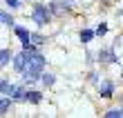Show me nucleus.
Masks as SVG:
<instances>
[{"mask_svg":"<svg viewBox=\"0 0 123 118\" xmlns=\"http://www.w3.org/2000/svg\"><path fill=\"white\" fill-rule=\"evenodd\" d=\"M121 78H123V71H121Z\"/></svg>","mask_w":123,"mask_h":118,"instance_id":"22","label":"nucleus"},{"mask_svg":"<svg viewBox=\"0 0 123 118\" xmlns=\"http://www.w3.org/2000/svg\"><path fill=\"white\" fill-rule=\"evenodd\" d=\"M43 91H38V89H27L25 91V102H29V105H40L43 102Z\"/></svg>","mask_w":123,"mask_h":118,"instance_id":"6","label":"nucleus"},{"mask_svg":"<svg viewBox=\"0 0 123 118\" xmlns=\"http://www.w3.org/2000/svg\"><path fill=\"white\" fill-rule=\"evenodd\" d=\"M11 49H0V69L2 67H7V65L11 62Z\"/></svg>","mask_w":123,"mask_h":118,"instance_id":"12","label":"nucleus"},{"mask_svg":"<svg viewBox=\"0 0 123 118\" xmlns=\"http://www.w3.org/2000/svg\"><path fill=\"white\" fill-rule=\"evenodd\" d=\"M47 9H49V13H52V18H54V16H63V13L67 11L61 2H49V5H47Z\"/></svg>","mask_w":123,"mask_h":118,"instance_id":"10","label":"nucleus"},{"mask_svg":"<svg viewBox=\"0 0 123 118\" xmlns=\"http://www.w3.org/2000/svg\"><path fill=\"white\" fill-rule=\"evenodd\" d=\"M0 25H5V27H11V29H13L16 20H13V16H11L9 11H0Z\"/></svg>","mask_w":123,"mask_h":118,"instance_id":"11","label":"nucleus"},{"mask_svg":"<svg viewBox=\"0 0 123 118\" xmlns=\"http://www.w3.org/2000/svg\"><path fill=\"white\" fill-rule=\"evenodd\" d=\"M25 91H27V85H11V91H9V98L11 102H25Z\"/></svg>","mask_w":123,"mask_h":118,"instance_id":"3","label":"nucleus"},{"mask_svg":"<svg viewBox=\"0 0 123 118\" xmlns=\"http://www.w3.org/2000/svg\"><path fill=\"white\" fill-rule=\"evenodd\" d=\"M103 116L105 118H121V109H107Z\"/></svg>","mask_w":123,"mask_h":118,"instance_id":"18","label":"nucleus"},{"mask_svg":"<svg viewBox=\"0 0 123 118\" xmlns=\"http://www.w3.org/2000/svg\"><path fill=\"white\" fill-rule=\"evenodd\" d=\"M96 58L101 62H119V58H117V54H114V49H101L98 54H96Z\"/></svg>","mask_w":123,"mask_h":118,"instance_id":"7","label":"nucleus"},{"mask_svg":"<svg viewBox=\"0 0 123 118\" xmlns=\"http://www.w3.org/2000/svg\"><path fill=\"white\" fill-rule=\"evenodd\" d=\"M98 96L101 98H112L114 96V80H101L98 83Z\"/></svg>","mask_w":123,"mask_h":118,"instance_id":"4","label":"nucleus"},{"mask_svg":"<svg viewBox=\"0 0 123 118\" xmlns=\"http://www.w3.org/2000/svg\"><path fill=\"white\" fill-rule=\"evenodd\" d=\"M11 109V98L9 96H0V116H5Z\"/></svg>","mask_w":123,"mask_h":118,"instance_id":"13","label":"nucleus"},{"mask_svg":"<svg viewBox=\"0 0 123 118\" xmlns=\"http://www.w3.org/2000/svg\"><path fill=\"white\" fill-rule=\"evenodd\" d=\"M94 34H96V36H101V38H103V36L107 34V22H101L96 29H94Z\"/></svg>","mask_w":123,"mask_h":118,"instance_id":"17","label":"nucleus"},{"mask_svg":"<svg viewBox=\"0 0 123 118\" xmlns=\"http://www.w3.org/2000/svg\"><path fill=\"white\" fill-rule=\"evenodd\" d=\"M96 38V34H94V29H81V34H78V40L83 42V45H90V42Z\"/></svg>","mask_w":123,"mask_h":118,"instance_id":"8","label":"nucleus"},{"mask_svg":"<svg viewBox=\"0 0 123 118\" xmlns=\"http://www.w3.org/2000/svg\"><path fill=\"white\" fill-rule=\"evenodd\" d=\"M29 18L34 20V25L38 27V29H43V27H47L49 22H52V13H49V9H47V5H43V2H38V5H34V9H31V13H29Z\"/></svg>","mask_w":123,"mask_h":118,"instance_id":"1","label":"nucleus"},{"mask_svg":"<svg viewBox=\"0 0 123 118\" xmlns=\"http://www.w3.org/2000/svg\"><path fill=\"white\" fill-rule=\"evenodd\" d=\"M13 34H16V38L20 40V45H23V49H38V45H34L31 38H29V29L23 27V25H13Z\"/></svg>","mask_w":123,"mask_h":118,"instance_id":"2","label":"nucleus"},{"mask_svg":"<svg viewBox=\"0 0 123 118\" xmlns=\"http://www.w3.org/2000/svg\"><path fill=\"white\" fill-rule=\"evenodd\" d=\"M119 13H121V16H123V9H121V11H119Z\"/></svg>","mask_w":123,"mask_h":118,"instance_id":"21","label":"nucleus"},{"mask_svg":"<svg viewBox=\"0 0 123 118\" xmlns=\"http://www.w3.org/2000/svg\"><path fill=\"white\" fill-rule=\"evenodd\" d=\"M5 5L9 7V11H16V9H20V5H23V0H5Z\"/></svg>","mask_w":123,"mask_h":118,"instance_id":"16","label":"nucleus"},{"mask_svg":"<svg viewBox=\"0 0 123 118\" xmlns=\"http://www.w3.org/2000/svg\"><path fill=\"white\" fill-rule=\"evenodd\" d=\"M11 67L16 73H23L25 67H27V60H25V56H23V51H18V54H13L11 56Z\"/></svg>","mask_w":123,"mask_h":118,"instance_id":"5","label":"nucleus"},{"mask_svg":"<svg viewBox=\"0 0 123 118\" xmlns=\"http://www.w3.org/2000/svg\"><path fill=\"white\" fill-rule=\"evenodd\" d=\"M0 96H2V94H0Z\"/></svg>","mask_w":123,"mask_h":118,"instance_id":"23","label":"nucleus"},{"mask_svg":"<svg viewBox=\"0 0 123 118\" xmlns=\"http://www.w3.org/2000/svg\"><path fill=\"white\" fill-rule=\"evenodd\" d=\"M90 83H94V85H98V83H101V76H98L96 71H90Z\"/></svg>","mask_w":123,"mask_h":118,"instance_id":"19","label":"nucleus"},{"mask_svg":"<svg viewBox=\"0 0 123 118\" xmlns=\"http://www.w3.org/2000/svg\"><path fill=\"white\" fill-rule=\"evenodd\" d=\"M29 38H31V42H34V45H38V47L47 42V38H45L43 34H38V31H31V34H29Z\"/></svg>","mask_w":123,"mask_h":118,"instance_id":"15","label":"nucleus"},{"mask_svg":"<svg viewBox=\"0 0 123 118\" xmlns=\"http://www.w3.org/2000/svg\"><path fill=\"white\" fill-rule=\"evenodd\" d=\"M38 80L43 83V87L47 89V87H54V83H56V76H54V73H49V71H43Z\"/></svg>","mask_w":123,"mask_h":118,"instance_id":"9","label":"nucleus"},{"mask_svg":"<svg viewBox=\"0 0 123 118\" xmlns=\"http://www.w3.org/2000/svg\"><path fill=\"white\" fill-rule=\"evenodd\" d=\"M11 80L9 78H0V94L2 96H9V91H11Z\"/></svg>","mask_w":123,"mask_h":118,"instance_id":"14","label":"nucleus"},{"mask_svg":"<svg viewBox=\"0 0 123 118\" xmlns=\"http://www.w3.org/2000/svg\"><path fill=\"white\" fill-rule=\"evenodd\" d=\"M23 2H34V0H23Z\"/></svg>","mask_w":123,"mask_h":118,"instance_id":"20","label":"nucleus"}]
</instances>
